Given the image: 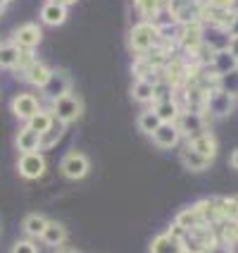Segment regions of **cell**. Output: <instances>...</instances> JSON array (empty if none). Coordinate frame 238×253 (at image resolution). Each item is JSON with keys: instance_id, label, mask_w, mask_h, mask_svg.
Listing matches in <instances>:
<instances>
[{"instance_id": "6da1fadb", "label": "cell", "mask_w": 238, "mask_h": 253, "mask_svg": "<svg viewBox=\"0 0 238 253\" xmlns=\"http://www.w3.org/2000/svg\"><path fill=\"white\" fill-rule=\"evenodd\" d=\"M160 43H162V29L153 24V22H140L136 27H131V31H129V48L138 57L150 53Z\"/></svg>"}, {"instance_id": "7a4b0ae2", "label": "cell", "mask_w": 238, "mask_h": 253, "mask_svg": "<svg viewBox=\"0 0 238 253\" xmlns=\"http://www.w3.org/2000/svg\"><path fill=\"white\" fill-rule=\"evenodd\" d=\"M214 241H217V232L212 229V225H196L186 229V234L181 237L186 253H207Z\"/></svg>"}, {"instance_id": "3957f363", "label": "cell", "mask_w": 238, "mask_h": 253, "mask_svg": "<svg viewBox=\"0 0 238 253\" xmlns=\"http://www.w3.org/2000/svg\"><path fill=\"white\" fill-rule=\"evenodd\" d=\"M205 0H169L167 12L176 24H193L203 19Z\"/></svg>"}, {"instance_id": "277c9868", "label": "cell", "mask_w": 238, "mask_h": 253, "mask_svg": "<svg viewBox=\"0 0 238 253\" xmlns=\"http://www.w3.org/2000/svg\"><path fill=\"white\" fill-rule=\"evenodd\" d=\"M88 168H91L88 158L84 153H79V151H69L62 158V163H60V169H62V174L67 179H81V177H86Z\"/></svg>"}, {"instance_id": "5b68a950", "label": "cell", "mask_w": 238, "mask_h": 253, "mask_svg": "<svg viewBox=\"0 0 238 253\" xmlns=\"http://www.w3.org/2000/svg\"><path fill=\"white\" fill-rule=\"evenodd\" d=\"M205 108H207V113L212 117H226L234 110V96L229 91H224V88H214L205 98Z\"/></svg>"}, {"instance_id": "8992f818", "label": "cell", "mask_w": 238, "mask_h": 253, "mask_svg": "<svg viewBox=\"0 0 238 253\" xmlns=\"http://www.w3.org/2000/svg\"><path fill=\"white\" fill-rule=\"evenodd\" d=\"M17 169H19V174L24 179H38V177H43V172H45V158L38 151L22 153L19 163H17Z\"/></svg>"}, {"instance_id": "52a82bcc", "label": "cell", "mask_w": 238, "mask_h": 253, "mask_svg": "<svg viewBox=\"0 0 238 253\" xmlns=\"http://www.w3.org/2000/svg\"><path fill=\"white\" fill-rule=\"evenodd\" d=\"M43 93L48 96V98L55 103L57 98H62V96H69V88H71V82L69 77L65 74V72H50V77H48V82L41 86Z\"/></svg>"}, {"instance_id": "ba28073f", "label": "cell", "mask_w": 238, "mask_h": 253, "mask_svg": "<svg viewBox=\"0 0 238 253\" xmlns=\"http://www.w3.org/2000/svg\"><path fill=\"white\" fill-rule=\"evenodd\" d=\"M81 100L76 98V96H62V98L55 100V120L60 122H74V120H79L81 117Z\"/></svg>"}, {"instance_id": "9c48e42d", "label": "cell", "mask_w": 238, "mask_h": 253, "mask_svg": "<svg viewBox=\"0 0 238 253\" xmlns=\"http://www.w3.org/2000/svg\"><path fill=\"white\" fill-rule=\"evenodd\" d=\"M43 34H41V27L38 24H22V27L14 29L12 34V43L14 45H19V48H24V50H31V48H36L38 43H41Z\"/></svg>"}, {"instance_id": "30bf717a", "label": "cell", "mask_w": 238, "mask_h": 253, "mask_svg": "<svg viewBox=\"0 0 238 253\" xmlns=\"http://www.w3.org/2000/svg\"><path fill=\"white\" fill-rule=\"evenodd\" d=\"M179 43L183 50L188 53H198L203 48V22H193V24H181L179 31Z\"/></svg>"}, {"instance_id": "8fae6325", "label": "cell", "mask_w": 238, "mask_h": 253, "mask_svg": "<svg viewBox=\"0 0 238 253\" xmlns=\"http://www.w3.org/2000/svg\"><path fill=\"white\" fill-rule=\"evenodd\" d=\"M176 126H179L181 134H186L188 139H193V136L205 131V120H203V115L198 110H188V113H181L176 117Z\"/></svg>"}, {"instance_id": "7c38bea8", "label": "cell", "mask_w": 238, "mask_h": 253, "mask_svg": "<svg viewBox=\"0 0 238 253\" xmlns=\"http://www.w3.org/2000/svg\"><path fill=\"white\" fill-rule=\"evenodd\" d=\"M198 217L205 222V225H219L224 220V212H222V198H207V201H200L196 206Z\"/></svg>"}, {"instance_id": "4fadbf2b", "label": "cell", "mask_w": 238, "mask_h": 253, "mask_svg": "<svg viewBox=\"0 0 238 253\" xmlns=\"http://www.w3.org/2000/svg\"><path fill=\"white\" fill-rule=\"evenodd\" d=\"M229 43H231V36H229L226 29L212 27V24L207 29H203V45H207L212 53H214V50H226Z\"/></svg>"}, {"instance_id": "5bb4252c", "label": "cell", "mask_w": 238, "mask_h": 253, "mask_svg": "<svg viewBox=\"0 0 238 253\" xmlns=\"http://www.w3.org/2000/svg\"><path fill=\"white\" fill-rule=\"evenodd\" d=\"M179 136H181V131H179L176 122H162V125L153 131V141L160 146V148H171V146H176V143H179Z\"/></svg>"}, {"instance_id": "9a60e30c", "label": "cell", "mask_w": 238, "mask_h": 253, "mask_svg": "<svg viewBox=\"0 0 238 253\" xmlns=\"http://www.w3.org/2000/svg\"><path fill=\"white\" fill-rule=\"evenodd\" d=\"M12 113L19 117V120H31L34 115L38 113V100L36 96H31V93H19V96H14L12 100Z\"/></svg>"}, {"instance_id": "2e32d148", "label": "cell", "mask_w": 238, "mask_h": 253, "mask_svg": "<svg viewBox=\"0 0 238 253\" xmlns=\"http://www.w3.org/2000/svg\"><path fill=\"white\" fill-rule=\"evenodd\" d=\"M212 67L214 72L222 77V74H231L238 70V57L226 48V50H214L212 53Z\"/></svg>"}, {"instance_id": "e0dca14e", "label": "cell", "mask_w": 238, "mask_h": 253, "mask_svg": "<svg viewBox=\"0 0 238 253\" xmlns=\"http://www.w3.org/2000/svg\"><path fill=\"white\" fill-rule=\"evenodd\" d=\"M150 253H186V251H183V244L179 237H171L169 232H165V234H157L153 239Z\"/></svg>"}, {"instance_id": "ac0fdd59", "label": "cell", "mask_w": 238, "mask_h": 253, "mask_svg": "<svg viewBox=\"0 0 238 253\" xmlns=\"http://www.w3.org/2000/svg\"><path fill=\"white\" fill-rule=\"evenodd\" d=\"M41 19L48 24V27H60V24L67 19V7L60 5V2L45 0V5L41 7Z\"/></svg>"}, {"instance_id": "d6986e66", "label": "cell", "mask_w": 238, "mask_h": 253, "mask_svg": "<svg viewBox=\"0 0 238 253\" xmlns=\"http://www.w3.org/2000/svg\"><path fill=\"white\" fill-rule=\"evenodd\" d=\"M181 163L183 165H186V168L188 169H193V172H203V169H207L210 168V158H205V155H200L196 151V148H191V146H188V143H186V146H183L181 148Z\"/></svg>"}, {"instance_id": "ffe728a7", "label": "cell", "mask_w": 238, "mask_h": 253, "mask_svg": "<svg viewBox=\"0 0 238 253\" xmlns=\"http://www.w3.org/2000/svg\"><path fill=\"white\" fill-rule=\"evenodd\" d=\"M188 146L196 148L200 155L210 158V160L217 155V139L212 136L210 131H203V134H198V136H193V139H188Z\"/></svg>"}, {"instance_id": "44dd1931", "label": "cell", "mask_w": 238, "mask_h": 253, "mask_svg": "<svg viewBox=\"0 0 238 253\" xmlns=\"http://www.w3.org/2000/svg\"><path fill=\"white\" fill-rule=\"evenodd\" d=\"M14 143H17V148H19L22 153H34V151L41 148V134L34 131L31 126H24V129L17 134Z\"/></svg>"}, {"instance_id": "7402d4cb", "label": "cell", "mask_w": 238, "mask_h": 253, "mask_svg": "<svg viewBox=\"0 0 238 253\" xmlns=\"http://www.w3.org/2000/svg\"><path fill=\"white\" fill-rule=\"evenodd\" d=\"M41 239L45 241V246L57 249V246H62V244L67 241V229L60 225V222H48V227H45V232H43Z\"/></svg>"}, {"instance_id": "603a6c76", "label": "cell", "mask_w": 238, "mask_h": 253, "mask_svg": "<svg viewBox=\"0 0 238 253\" xmlns=\"http://www.w3.org/2000/svg\"><path fill=\"white\" fill-rule=\"evenodd\" d=\"M48 217H43V215H38V212H31V215H27L24 217V232H27L29 237H34V239H38V237H43V232H45V227H48Z\"/></svg>"}, {"instance_id": "cb8c5ba5", "label": "cell", "mask_w": 238, "mask_h": 253, "mask_svg": "<svg viewBox=\"0 0 238 253\" xmlns=\"http://www.w3.org/2000/svg\"><path fill=\"white\" fill-rule=\"evenodd\" d=\"M50 67L48 65H43V62H34L31 67H29L27 72H24V79H27L29 84H34V86H43L45 82H48V77H50Z\"/></svg>"}, {"instance_id": "d4e9b609", "label": "cell", "mask_w": 238, "mask_h": 253, "mask_svg": "<svg viewBox=\"0 0 238 253\" xmlns=\"http://www.w3.org/2000/svg\"><path fill=\"white\" fill-rule=\"evenodd\" d=\"M62 134H65V122H60V120H53V125L48 126L45 131L41 134V148H53L57 141L62 139Z\"/></svg>"}, {"instance_id": "484cf974", "label": "cell", "mask_w": 238, "mask_h": 253, "mask_svg": "<svg viewBox=\"0 0 238 253\" xmlns=\"http://www.w3.org/2000/svg\"><path fill=\"white\" fill-rule=\"evenodd\" d=\"M155 113L160 115V120H162V122H176V117L181 115V110H179L176 100H174V98H167V100H157V108H155Z\"/></svg>"}, {"instance_id": "4316f807", "label": "cell", "mask_w": 238, "mask_h": 253, "mask_svg": "<svg viewBox=\"0 0 238 253\" xmlns=\"http://www.w3.org/2000/svg\"><path fill=\"white\" fill-rule=\"evenodd\" d=\"M19 45H14L12 41L10 43H0V67H12L17 65V60H19Z\"/></svg>"}, {"instance_id": "83f0119b", "label": "cell", "mask_w": 238, "mask_h": 253, "mask_svg": "<svg viewBox=\"0 0 238 253\" xmlns=\"http://www.w3.org/2000/svg\"><path fill=\"white\" fill-rule=\"evenodd\" d=\"M131 96L140 103H148V100H155V84L153 82H145V79H138L134 88H131Z\"/></svg>"}, {"instance_id": "f1b7e54d", "label": "cell", "mask_w": 238, "mask_h": 253, "mask_svg": "<svg viewBox=\"0 0 238 253\" xmlns=\"http://www.w3.org/2000/svg\"><path fill=\"white\" fill-rule=\"evenodd\" d=\"M134 7H136L140 17H145V22H148V19H155V17L160 14L162 0H134Z\"/></svg>"}, {"instance_id": "f546056e", "label": "cell", "mask_w": 238, "mask_h": 253, "mask_svg": "<svg viewBox=\"0 0 238 253\" xmlns=\"http://www.w3.org/2000/svg\"><path fill=\"white\" fill-rule=\"evenodd\" d=\"M162 125V120H160V115L155 113V110H145V113L138 115V126L143 134H148V136H153V131L157 126Z\"/></svg>"}, {"instance_id": "4dcf8cb0", "label": "cell", "mask_w": 238, "mask_h": 253, "mask_svg": "<svg viewBox=\"0 0 238 253\" xmlns=\"http://www.w3.org/2000/svg\"><path fill=\"white\" fill-rule=\"evenodd\" d=\"M217 237L222 241H229V244H238V220H222Z\"/></svg>"}, {"instance_id": "1f68e13d", "label": "cell", "mask_w": 238, "mask_h": 253, "mask_svg": "<svg viewBox=\"0 0 238 253\" xmlns=\"http://www.w3.org/2000/svg\"><path fill=\"white\" fill-rule=\"evenodd\" d=\"M53 120H55V117H53L50 113H43V110H38V113H36V115H34V117H31V120L27 122V126H31L34 131L43 134V131H45L48 126L53 125Z\"/></svg>"}, {"instance_id": "d6a6232c", "label": "cell", "mask_w": 238, "mask_h": 253, "mask_svg": "<svg viewBox=\"0 0 238 253\" xmlns=\"http://www.w3.org/2000/svg\"><path fill=\"white\" fill-rule=\"evenodd\" d=\"M179 227H183V229H191V227H196V225H205L200 217H198V212L196 208H188V211H181L179 215H176V220H174Z\"/></svg>"}, {"instance_id": "836d02e7", "label": "cell", "mask_w": 238, "mask_h": 253, "mask_svg": "<svg viewBox=\"0 0 238 253\" xmlns=\"http://www.w3.org/2000/svg\"><path fill=\"white\" fill-rule=\"evenodd\" d=\"M205 5L217 12H231L236 10V0H205Z\"/></svg>"}, {"instance_id": "e575fe53", "label": "cell", "mask_w": 238, "mask_h": 253, "mask_svg": "<svg viewBox=\"0 0 238 253\" xmlns=\"http://www.w3.org/2000/svg\"><path fill=\"white\" fill-rule=\"evenodd\" d=\"M207 253H234V246H231L229 241L217 239V241H214V244L210 246V249H207Z\"/></svg>"}, {"instance_id": "d590c367", "label": "cell", "mask_w": 238, "mask_h": 253, "mask_svg": "<svg viewBox=\"0 0 238 253\" xmlns=\"http://www.w3.org/2000/svg\"><path fill=\"white\" fill-rule=\"evenodd\" d=\"M226 31H229L231 39L238 36V10H231V17H229V22H226Z\"/></svg>"}, {"instance_id": "8d00e7d4", "label": "cell", "mask_w": 238, "mask_h": 253, "mask_svg": "<svg viewBox=\"0 0 238 253\" xmlns=\"http://www.w3.org/2000/svg\"><path fill=\"white\" fill-rule=\"evenodd\" d=\"M10 253H38V251H36V246L31 241H17Z\"/></svg>"}, {"instance_id": "74e56055", "label": "cell", "mask_w": 238, "mask_h": 253, "mask_svg": "<svg viewBox=\"0 0 238 253\" xmlns=\"http://www.w3.org/2000/svg\"><path fill=\"white\" fill-rule=\"evenodd\" d=\"M229 50L238 57V36H234V39H231V43H229Z\"/></svg>"}, {"instance_id": "f35d334b", "label": "cell", "mask_w": 238, "mask_h": 253, "mask_svg": "<svg viewBox=\"0 0 238 253\" xmlns=\"http://www.w3.org/2000/svg\"><path fill=\"white\" fill-rule=\"evenodd\" d=\"M50 2H60V5H65V7H69V5H74L76 0H50Z\"/></svg>"}, {"instance_id": "ab89813d", "label": "cell", "mask_w": 238, "mask_h": 253, "mask_svg": "<svg viewBox=\"0 0 238 253\" xmlns=\"http://www.w3.org/2000/svg\"><path fill=\"white\" fill-rule=\"evenodd\" d=\"M231 165L238 169V151H234V155H231Z\"/></svg>"}, {"instance_id": "60d3db41", "label": "cell", "mask_w": 238, "mask_h": 253, "mask_svg": "<svg viewBox=\"0 0 238 253\" xmlns=\"http://www.w3.org/2000/svg\"><path fill=\"white\" fill-rule=\"evenodd\" d=\"M10 2H12V0H0V12H2V10H5V7H7Z\"/></svg>"}, {"instance_id": "b9f144b4", "label": "cell", "mask_w": 238, "mask_h": 253, "mask_svg": "<svg viewBox=\"0 0 238 253\" xmlns=\"http://www.w3.org/2000/svg\"><path fill=\"white\" fill-rule=\"evenodd\" d=\"M62 253H76V251H62Z\"/></svg>"}]
</instances>
